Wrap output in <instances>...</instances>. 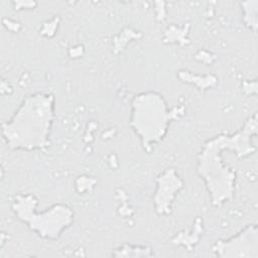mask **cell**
Returning a JSON list of instances; mask_svg holds the SVG:
<instances>
[{"label":"cell","instance_id":"5","mask_svg":"<svg viewBox=\"0 0 258 258\" xmlns=\"http://www.w3.org/2000/svg\"><path fill=\"white\" fill-rule=\"evenodd\" d=\"M212 252L218 257H258V229L256 224L247 225L227 240H218L212 245Z\"/></svg>","mask_w":258,"mask_h":258},{"label":"cell","instance_id":"7","mask_svg":"<svg viewBox=\"0 0 258 258\" xmlns=\"http://www.w3.org/2000/svg\"><path fill=\"white\" fill-rule=\"evenodd\" d=\"M242 6L244 9L245 23L250 29H252L253 32H255L257 27V1L243 2Z\"/></svg>","mask_w":258,"mask_h":258},{"label":"cell","instance_id":"1","mask_svg":"<svg viewBox=\"0 0 258 258\" xmlns=\"http://www.w3.org/2000/svg\"><path fill=\"white\" fill-rule=\"evenodd\" d=\"M55 117V98L38 92L25 97L12 117L2 123V137L11 150L36 151L47 148Z\"/></svg>","mask_w":258,"mask_h":258},{"label":"cell","instance_id":"3","mask_svg":"<svg viewBox=\"0 0 258 258\" xmlns=\"http://www.w3.org/2000/svg\"><path fill=\"white\" fill-rule=\"evenodd\" d=\"M228 134L222 133L208 139L197 157V172L204 180L213 207L220 208L230 202L235 194L236 171L224 163L222 152Z\"/></svg>","mask_w":258,"mask_h":258},{"label":"cell","instance_id":"4","mask_svg":"<svg viewBox=\"0 0 258 258\" xmlns=\"http://www.w3.org/2000/svg\"><path fill=\"white\" fill-rule=\"evenodd\" d=\"M38 200L32 194H19L11 205L16 218L28 229L42 239L57 240L63 231L74 223V211L70 206L57 203L42 211L36 212Z\"/></svg>","mask_w":258,"mask_h":258},{"label":"cell","instance_id":"6","mask_svg":"<svg viewBox=\"0 0 258 258\" xmlns=\"http://www.w3.org/2000/svg\"><path fill=\"white\" fill-rule=\"evenodd\" d=\"M157 187L153 197L154 209L157 215L166 216L171 212V206L176 194L184 186V181L173 168H168L156 178Z\"/></svg>","mask_w":258,"mask_h":258},{"label":"cell","instance_id":"2","mask_svg":"<svg viewBox=\"0 0 258 258\" xmlns=\"http://www.w3.org/2000/svg\"><path fill=\"white\" fill-rule=\"evenodd\" d=\"M175 108L169 109L163 96L156 92H142L134 96L131 103L129 125L140 139L144 151L164 139L168 127L176 118Z\"/></svg>","mask_w":258,"mask_h":258}]
</instances>
